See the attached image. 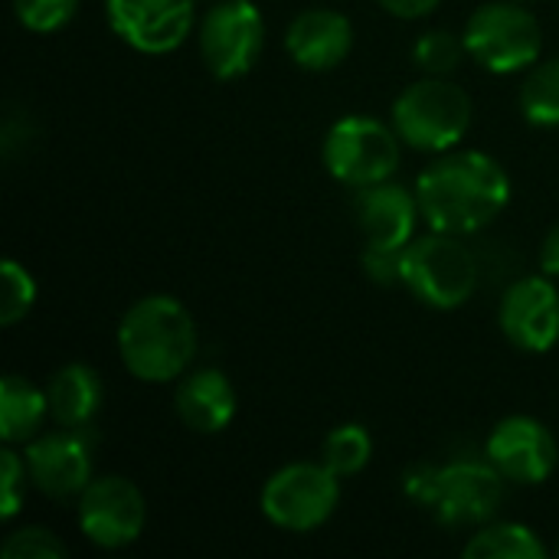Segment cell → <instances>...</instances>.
Returning <instances> with one entry per match:
<instances>
[{
	"label": "cell",
	"mask_w": 559,
	"mask_h": 559,
	"mask_svg": "<svg viewBox=\"0 0 559 559\" xmlns=\"http://www.w3.org/2000/svg\"><path fill=\"white\" fill-rule=\"evenodd\" d=\"M521 3H531V0H521Z\"/></svg>",
	"instance_id": "cell-31"
},
{
	"label": "cell",
	"mask_w": 559,
	"mask_h": 559,
	"mask_svg": "<svg viewBox=\"0 0 559 559\" xmlns=\"http://www.w3.org/2000/svg\"><path fill=\"white\" fill-rule=\"evenodd\" d=\"M236 409H239V396H236L233 380L223 370L200 367L177 380L174 413L190 432L216 436L236 419Z\"/></svg>",
	"instance_id": "cell-17"
},
{
	"label": "cell",
	"mask_w": 559,
	"mask_h": 559,
	"mask_svg": "<svg viewBox=\"0 0 559 559\" xmlns=\"http://www.w3.org/2000/svg\"><path fill=\"white\" fill-rule=\"evenodd\" d=\"M468 559H540L547 557L544 540L514 521H488L475 527L472 540L462 550Z\"/></svg>",
	"instance_id": "cell-20"
},
{
	"label": "cell",
	"mask_w": 559,
	"mask_h": 559,
	"mask_svg": "<svg viewBox=\"0 0 559 559\" xmlns=\"http://www.w3.org/2000/svg\"><path fill=\"white\" fill-rule=\"evenodd\" d=\"M465 36H455L449 29H429L413 43V62L426 75H452L465 59Z\"/></svg>",
	"instance_id": "cell-23"
},
{
	"label": "cell",
	"mask_w": 559,
	"mask_h": 559,
	"mask_svg": "<svg viewBox=\"0 0 559 559\" xmlns=\"http://www.w3.org/2000/svg\"><path fill=\"white\" fill-rule=\"evenodd\" d=\"M498 328L511 347L547 354L559 341V292L550 275H524L511 282L498 305Z\"/></svg>",
	"instance_id": "cell-12"
},
{
	"label": "cell",
	"mask_w": 559,
	"mask_h": 559,
	"mask_svg": "<svg viewBox=\"0 0 559 559\" xmlns=\"http://www.w3.org/2000/svg\"><path fill=\"white\" fill-rule=\"evenodd\" d=\"M210 3H216V0H210Z\"/></svg>",
	"instance_id": "cell-32"
},
{
	"label": "cell",
	"mask_w": 559,
	"mask_h": 559,
	"mask_svg": "<svg viewBox=\"0 0 559 559\" xmlns=\"http://www.w3.org/2000/svg\"><path fill=\"white\" fill-rule=\"evenodd\" d=\"M472 95L449 75H426L406 85L393 102V128L400 141L423 154H445L472 131Z\"/></svg>",
	"instance_id": "cell-4"
},
{
	"label": "cell",
	"mask_w": 559,
	"mask_h": 559,
	"mask_svg": "<svg viewBox=\"0 0 559 559\" xmlns=\"http://www.w3.org/2000/svg\"><path fill=\"white\" fill-rule=\"evenodd\" d=\"M79 531L102 550L131 547L147 524V504L134 481L121 475H98L79 495Z\"/></svg>",
	"instance_id": "cell-10"
},
{
	"label": "cell",
	"mask_w": 559,
	"mask_h": 559,
	"mask_svg": "<svg viewBox=\"0 0 559 559\" xmlns=\"http://www.w3.org/2000/svg\"><path fill=\"white\" fill-rule=\"evenodd\" d=\"M540 272L559 278V223L544 236V246H540Z\"/></svg>",
	"instance_id": "cell-30"
},
{
	"label": "cell",
	"mask_w": 559,
	"mask_h": 559,
	"mask_svg": "<svg viewBox=\"0 0 559 559\" xmlns=\"http://www.w3.org/2000/svg\"><path fill=\"white\" fill-rule=\"evenodd\" d=\"M29 485L52 498L69 501L79 498L92 475V439L85 429H59V432H39L33 442H26L23 452Z\"/></svg>",
	"instance_id": "cell-13"
},
{
	"label": "cell",
	"mask_w": 559,
	"mask_h": 559,
	"mask_svg": "<svg viewBox=\"0 0 559 559\" xmlns=\"http://www.w3.org/2000/svg\"><path fill=\"white\" fill-rule=\"evenodd\" d=\"M508 478L488 459H452L445 465H413L403 478L409 501L432 511L442 527H481L498 518Z\"/></svg>",
	"instance_id": "cell-3"
},
{
	"label": "cell",
	"mask_w": 559,
	"mask_h": 559,
	"mask_svg": "<svg viewBox=\"0 0 559 559\" xmlns=\"http://www.w3.org/2000/svg\"><path fill=\"white\" fill-rule=\"evenodd\" d=\"M419 216H423L419 197L403 183L383 180V183L360 187L354 193V219L357 229L364 233V242L370 246L406 249L416 239Z\"/></svg>",
	"instance_id": "cell-15"
},
{
	"label": "cell",
	"mask_w": 559,
	"mask_h": 559,
	"mask_svg": "<svg viewBox=\"0 0 559 559\" xmlns=\"http://www.w3.org/2000/svg\"><path fill=\"white\" fill-rule=\"evenodd\" d=\"M360 265L367 272L370 282L377 285H403V249L393 246H364L360 252Z\"/></svg>",
	"instance_id": "cell-28"
},
{
	"label": "cell",
	"mask_w": 559,
	"mask_h": 559,
	"mask_svg": "<svg viewBox=\"0 0 559 559\" xmlns=\"http://www.w3.org/2000/svg\"><path fill=\"white\" fill-rule=\"evenodd\" d=\"M111 33L144 56L174 52L197 23V0H105Z\"/></svg>",
	"instance_id": "cell-11"
},
{
	"label": "cell",
	"mask_w": 559,
	"mask_h": 559,
	"mask_svg": "<svg viewBox=\"0 0 559 559\" xmlns=\"http://www.w3.org/2000/svg\"><path fill=\"white\" fill-rule=\"evenodd\" d=\"M400 134L373 115H347L334 121L321 144L328 174L344 187H370L393 180L400 167Z\"/></svg>",
	"instance_id": "cell-7"
},
{
	"label": "cell",
	"mask_w": 559,
	"mask_h": 559,
	"mask_svg": "<svg viewBox=\"0 0 559 559\" xmlns=\"http://www.w3.org/2000/svg\"><path fill=\"white\" fill-rule=\"evenodd\" d=\"M0 278H3V298H0V324L13 328L20 324L33 305H36V282L26 272V265H20L16 259H7L0 265Z\"/></svg>",
	"instance_id": "cell-24"
},
{
	"label": "cell",
	"mask_w": 559,
	"mask_h": 559,
	"mask_svg": "<svg viewBox=\"0 0 559 559\" xmlns=\"http://www.w3.org/2000/svg\"><path fill=\"white\" fill-rule=\"evenodd\" d=\"M49 419L46 386L39 390L26 377L7 373L0 383V439L3 445H26L43 432Z\"/></svg>",
	"instance_id": "cell-19"
},
{
	"label": "cell",
	"mask_w": 559,
	"mask_h": 559,
	"mask_svg": "<svg viewBox=\"0 0 559 559\" xmlns=\"http://www.w3.org/2000/svg\"><path fill=\"white\" fill-rule=\"evenodd\" d=\"M46 400H49V416L59 429H92L105 400V383L95 367L66 364L49 377Z\"/></svg>",
	"instance_id": "cell-18"
},
{
	"label": "cell",
	"mask_w": 559,
	"mask_h": 559,
	"mask_svg": "<svg viewBox=\"0 0 559 559\" xmlns=\"http://www.w3.org/2000/svg\"><path fill=\"white\" fill-rule=\"evenodd\" d=\"M26 462L20 452H13V445H7L0 452V488H3V498H0V518L3 521H13L23 508V491H26Z\"/></svg>",
	"instance_id": "cell-27"
},
{
	"label": "cell",
	"mask_w": 559,
	"mask_h": 559,
	"mask_svg": "<svg viewBox=\"0 0 559 559\" xmlns=\"http://www.w3.org/2000/svg\"><path fill=\"white\" fill-rule=\"evenodd\" d=\"M462 36L468 56L491 75L527 72L544 56V26L521 0L481 3Z\"/></svg>",
	"instance_id": "cell-6"
},
{
	"label": "cell",
	"mask_w": 559,
	"mask_h": 559,
	"mask_svg": "<svg viewBox=\"0 0 559 559\" xmlns=\"http://www.w3.org/2000/svg\"><path fill=\"white\" fill-rule=\"evenodd\" d=\"M416 197L429 229L472 236L504 213L511 203V177L498 157L452 147L436 154V160L419 174Z\"/></svg>",
	"instance_id": "cell-1"
},
{
	"label": "cell",
	"mask_w": 559,
	"mask_h": 559,
	"mask_svg": "<svg viewBox=\"0 0 559 559\" xmlns=\"http://www.w3.org/2000/svg\"><path fill=\"white\" fill-rule=\"evenodd\" d=\"M118 357L141 383H177L200 347L193 314L174 295H144L118 321Z\"/></svg>",
	"instance_id": "cell-2"
},
{
	"label": "cell",
	"mask_w": 559,
	"mask_h": 559,
	"mask_svg": "<svg viewBox=\"0 0 559 559\" xmlns=\"http://www.w3.org/2000/svg\"><path fill=\"white\" fill-rule=\"evenodd\" d=\"M403 288L426 308L455 311L478 288V259L462 236L429 229L403 249Z\"/></svg>",
	"instance_id": "cell-5"
},
{
	"label": "cell",
	"mask_w": 559,
	"mask_h": 559,
	"mask_svg": "<svg viewBox=\"0 0 559 559\" xmlns=\"http://www.w3.org/2000/svg\"><path fill=\"white\" fill-rule=\"evenodd\" d=\"M485 459L511 481V485H544L557 472L559 449L554 432L534 416H508L501 419L488 442Z\"/></svg>",
	"instance_id": "cell-14"
},
{
	"label": "cell",
	"mask_w": 559,
	"mask_h": 559,
	"mask_svg": "<svg viewBox=\"0 0 559 559\" xmlns=\"http://www.w3.org/2000/svg\"><path fill=\"white\" fill-rule=\"evenodd\" d=\"M518 105L534 128H559V59H540L524 72Z\"/></svg>",
	"instance_id": "cell-21"
},
{
	"label": "cell",
	"mask_w": 559,
	"mask_h": 559,
	"mask_svg": "<svg viewBox=\"0 0 559 559\" xmlns=\"http://www.w3.org/2000/svg\"><path fill=\"white\" fill-rule=\"evenodd\" d=\"M370 459H373V439L360 423H344V426L331 429L321 445V462L337 478L360 475L370 465Z\"/></svg>",
	"instance_id": "cell-22"
},
{
	"label": "cell",
	"mask_w": 559,
	"mask_h": 559,
	"mask_svg": "<svg viewBox=\"0 0 559 559\" xmlns=\"http://www.w3.org/2000/svg\"><path fill=\"white\" fill-rule=\"evenodd\" d=\"M354 49V26L344 13L308 7L285 29V52L305 72H331Z\"/></svg>",
	"instance_id": "cell-16"
},
{
	"label": "cell",
	"mask_w": 559,
	"mask_h": 559,
	"mask_svg": "<svg viewBox=\"0 0 559 559\" xmlns=\"http://www.w3.org/2000/svg\"><path fill=\"white\" fill-rule=\"evenodd\" d=\"M197 46L203 66L223 79H242L252 72L265 49V20L252 0H216L197 23Z\"/></svg>",
	"instance_id": "cell-9"
},
{
	"label": "cell",
	"mask_w": 559,
	"mask_h": 559,
	"mask_svg": "<svg viewBox=\"0 0 559 559\" xmlns=\"http://www.w3.org/2000/svg\"><path fill=\"white\" fill-rule=\"evenodd\" d=\"M390 16H400V20H423L429 13L439 10L442 0H377Z\"/></svg>",
	"instance_id": "cell-29"
},
{
	"label": "cell",
	"mask_w": 559,
	"mask_h": 559,
	"mask_svg": "<svg viewBox=\"0 0 559 559\" xmlns=\"http://www.w3.org/2000/svg\"><path fill=\"white\" fill-rule=\"evenodd\" d=\"M341 504V478L324 462H292L278 468L259 498L269 524L288 534H311L324 527Z\"/></svg>",
	"instance_id": "cell-8"
},
{
	"label": "cell",
	"mask_w": 559,
	"mask_h": 559,
	"mask_svg": "<svg viewBox=\"0 0 559 559\" xmlns=\"http://www.w3.org/2000/svg\"><path fill=\"white\" fill-rule=\"evenodd\" d=\"M69 547L46 527H16L0 544L3 559H66Z\"/></svg>",
	"instance_id": "cell-26"
},
{
	"label": "cell",
	"mask_w": 559,
	"mask_h": 559,
	"mask_svg": "<svg viewBox=\"0 0 559 559\" xmlns=\"http://www.w3.org/2000/svg\"><path fill=\"white\" fill-rule=\"evenodd\" d=\"M557 554H559V547H557Z\"/></svg>",
	"instance_id": "cell-33"
},
{
	"label": "cell",
	"mask_w": 559,
	"mask_h": 559,
	"mask_svg": "<svg viewBox=\"0 0 559 559\" xmlns=\"http://www.w3.org/2000/svg\"><path fill=\"white\" fill-rule=\"evenodd\" d=\"M79 0H13V16L29 33H56L72 23Z\"/></svg>",
	"instance_id": "cell-25"
}]
</instances>
